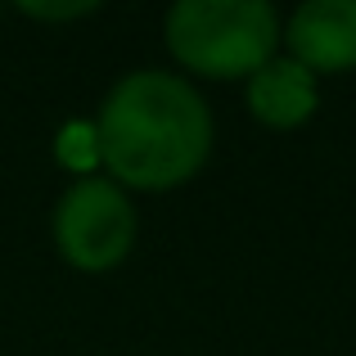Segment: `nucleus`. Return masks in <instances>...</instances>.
Returning <instances> with one entry per match:
<instances>
[{
	"label": "nucleus",
	"mask_w": 356,
	"mask_h": 356,
	"mask_svg": "<svg viewBox=\"0 0 356 356\" xmlns=\"http://www.w3.org/2000/svg\"><path fill=\"white\" fill-rule=\"evenodd\" d=\"M289 54L321 72L356 68V0H307L284 27Z\"/></svg>",
	"instance_id": "nucleus-4"
},
{
	"label": "nucleus",
	"mask_w": 356,
	"mask_h": 356,
	"mask_svg": "<svg viewBox=\"0 0 356 356\" xmlns=\"http://www.w3.org/2000/svg\"><path fill=\"white\" fill-rule=\"evenodd\" d=\"M99 158L118 181L167 190L190 181L212 149V113L185 77L163 68L127 72L99 108Z\"/></svg>",
	"instance_id": "nucleus-1"
},
{
	"label": "nucleus",
	"mask_w": 356,
	"mask_h": 356,
	"mask_svg": "<svg viewBox=\"0 0 356 356\" xmlns=\"http://www.w3.org/2000/svg\"><path fill=\"white\" fill-rule=\"evenodd\" d=\"M248 108L266 127H302L321 108V81L293 54H275L248 77Z\"/></svg>",
	"instance_id": "nucleus-5"
},
{
	"label": "nucleus",
	"mask_w": 356,
	"mask_h": 356,
	"mask_svg": "<svg viewBox=\"0 0 356 356\" xmlns=\"http://www.w3.org/2000/svg\"><path fill=\"white\" fill-rule=\"evenodd\" d=\"M284 36L266 0H176L167 9V45L203 77H252Z\"/></svg>",
	"instance_id": "nucleus-2"
},
{
	"label": "nucleus",
	"mask_w": 356,
	"mask_h": 356,
	"mask_svg": "<svg viewBox=\"0 0 356 356\" xmlns=\"http://www.w3.org/2000/svg\"><path fill=\"white\" fill-rule=\"evenodd\" d=\"M59 163H68V167H95V163H104L99 158V131L90 127V122H68L63 127V136H59Z\"/></svg>",
	"instance_id": "nucleus-6"
},
{
	"label": "nucleus",
	"mask_w": 356,
	"mask_h": 356,
	"mask_svg": "<svg viewBox=\"0 0 356 356\" xmlns=\"http://www.w3.org/2000/svg\"><path fill=\"white\" fill-rule=\"evenodd\" d=\"M54 239L63 257L81 270L118 266L136 239V212L113 181L86 176L68 185V194L54 208Z\"/></svg>",
	"instance_id": "nucleus-3"
}]
</instances>
